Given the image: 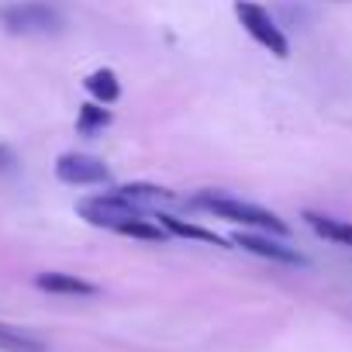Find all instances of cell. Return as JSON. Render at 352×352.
<instances>
[{
    "label": "cell",
    "instance_id": "cell-1",
    "mask_svg": "<svg viewBox=\"0 0 352 352\" xmlns=\"http://www.w3.org/2000/svg\"><path fill=\"white\" fill-rule=\"evenodd\" d=\"M194 204L218 214V218H225V221H235L242 228H256V232L280 235V239L290 235V225L280 214H273L259 204H249V201H235V197H221V194H201V197H194Z\"/></svg>",
    "mask_w": 352,
    "mask_h": 352
},
{
    "label": "cell",
    "instance_id": "cell-2",
    "mask_svg": "<svg viewBox=\"0 0 352 352\" xmlns=\"http://www.w3.org/2000/svg\"><path fill=\"white\" fill-rule=\"evenodd\" d=\"M0 28L11 35H56L63 28V14L45 0H11L0 4Z\"/></svg>",
    "mask_w": 352,
    "mask_h": 352
},
{
    "label": "cell",
    "instance_id": "cell-3",
    "mask_svg": "<svg viewBox=\"0 0 352 352\" xmlns=\"http://www.w3.org/2000/svg\"><path fill=\"white\" fill-rule=\"evenodd\" d=\"M235 18H239V25H242L263 49H270L276 59H287V56H290V45H287L280 25L270 18L266 8L252 4V0H235Z\"/></svg>",
    "mask_w": 352,
    "mask_h": 352
},
{
    "label": "cell",
    "instance_id": "cell-4",
    "mask_svg": "<svg viewBox=\"0 0 352 352\" xmlns=\"http://www.w3.org/2000/svg\"><path fill=\"white\" fill-rule=\"evenodd\" d=\"M76 214H80L87 225H94V228H111V232H118L124 221L138 218V214H135L121 197H114V194H97V197L80 201V204H76Z\"/></svg>",
    "mask_w": 352,
    "mask_h": 352
},
{
    "label": "cell",
    "instance_id": "cell-5",
    "mask_svg": "<svg viewBox=\"0 0 352 352\" xmlns=\"http://www.w3.org/2000/svg\"><path fill=\"white\" fill-rule=\"evenodd\" d=\"M56 176L69 187H97V184H107L111 173L100 159L94 155H83V152H66L56 159Z\"/></svg>",
    "mask_w": 352,
    "mask_h": 352
},
{
    "label": "cell",
    "instance_id": "cell-6",
    "mask_svg": "<svg viewBox=\"0 0 352 352\" xmlns=\"http://www.w3.org/2000/svg\"><path fill=\"white\" fill-rule=\"evenodd\" d=\"M114 197H121L135 214H159V208H166V204H173L176 197H173V190H166V187H155V184H128V187H118V190H111Z\"/></svg>",
    "mask_w": 352,
    "mask_h": 352
},
{
    "label": "cell",
    "instance_id": "cell-7",
    "mask_svg": "<svg viewBox=\"0 0 352 352\" xmlns=\"http://www.w3.org/2000/svg\"><path fill=\"white\" fill-rule=\"evenodd\" d=\"M232 245H239V249H245V252H252V256L273 259V263H290V266H300V263H304L300 252H294V249L273 242L270 235H249V232H239V235L232 239Z\"/></svg>",
    "mask_w": 352,
    "mask_h": 352
},
{
    "label": "cell",
    "instance_id": "cell-8",
    "mask_svg": "<svg viewBox=\"0 0 352 352\" xmlns=\"http://www.w3.org/2000/svg\"><path fill=\"white\" fill-rule=\"evenodd\" d=\"M35 287L45 294H59V297H94L97 294V287L90 280L73 276V273H38Z\"/></svg>",
    "mask_w": 352,
    "mask_h": 352
},
{
    "label": "cell",
    "instance_id": "cell-9",
    "mask_svg": "<svg viewBox=\"0 0 352 352\" xmlns=\"http://www.w3.org/2000/svg\"><path fill=\"white\" fill-rule=\"evenodd\" d=\"M304 221L311 225V232L324 242L335 245H352V221H338L331 214H318V211H304Z\"/></svg>",
    "mask_w": 352,
    "mask_h": 352
},
{
    "label": "cell",
    "instance_id": "cell-10",
    "mask_svg": "<svg viewBox=\"0 0 352 352\" xmlns=\"http://www.w3.org/2000/svg\"><path fill=\"white\" fill-rule=\"evenodd\" d=\"M155 221H159L169 235L194 239V242H208V245H214V249H228V245H232L228 239H221V235H214V232H208V228H201V225H187V221H180V218H173V214H155Z\"/></svg>",
    "mask_w": 352,
    "mask_h": 352
},
{
    "label": "cell",
    "instance_id": "cell-11",
    "mask_svg": "<svg viewBox=\"0 0 352 352\" xmlns=\"http://www.w3.org/2000/svg\"><path fill=\"white\" fill-rule=\"evenodd\" d=\"M87 94L97 100V104H114L118 97H121V83H118V76H114V69H94L90 76H87Z\"/></svg>",
    "mask_w": 352,
    "mask_h": 352
},
{
    "label": "cell",
    "instance_id": "cell-12",
    "mask_svg": "<svg viewBox=\"0 0 352 352\" xmlns=\"http://www.w3.org/2000/svg\"><path fill=\"white\" fill-rule=\"evenodd\" d=\"M0 349H4V352H45V345L38 338H32L28 331L11 328L4 321H0Z\"/></svg>",
    "mask_w": 352,
    "mask_h": 352
},
{
    "label": "cell",
    "instance_id": "cell-13",
    "mask_svg": "<svg viewBox=\"0 0 352 352\" xmlns=\"http://www.w3.org/2000/svg\"><path fill=\"white\" fill-rule=\"evenodd\" d=\"M118 235H128V239H145V242H166V239H169V232H166L159 221H145L142 214H138V218H131V221H124V225L118 228Z\"/></svg>",
    "mask_w": 352,
    "mask_h": 352
},
{
    "label": "cell",
    "instance_id": "cell-14",
    "mask_svg": "<svg viewBox=\"0 0 352 352\" xmlns=\"http://www.w3.org/2000/svg\"><path fill=\"white\" fill-rule=\"evenodd\" d=\"M111 124V111H104V104H87L80 107V131H97Z\"/></svg>",
    "mask_w": 352,
    "mask_h": 352
},
{
    "label": "cell",
    "instance_id": "cell-15",
    "mask_svg": "<svg viewBox=\"0 0 352 352\" xmlns=\"http://www.w3.org/2000/svg\"><path fill=\"white\" fill-rule=\"evenodd\" d=\"M8 162H11V152H8L4 145H0V166H8Z\"/></svg>",
    "mask_w": 352,
    "mask_h": 352
}]
</instances>
